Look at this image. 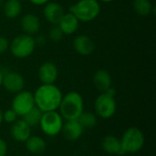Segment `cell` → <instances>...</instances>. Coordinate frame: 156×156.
Returning <instances> with one entry per match:
<instances>
[{
	"label": "cell",
	"instance_id": "1",
	"mask_svg": "<svg viewBox=\"0 0 156 156\" xmlns=\"http://www.w3.org/2000/svg\"><path fill=\"white\" fill-rule=\"evenodd\" d=\"M35 105L42 112L57 111L62 100V92L55 84H42L33 93Z\"/></svg>",
	"mask_w": 156,
	"mask_h": 156
},
{
	"label": "cell",
	"instance_id": "2",
	"mask_svg": "<svg viewBox=\"0 0 156 156\" xmlns=\"http://www.w3.org/2000/svg\"><path fill=\"white\" fill-rule=\"evenodd\" d=\"M59 114L66 121L78 120L84 112V101L82 96L77 91H70L62 97L58 107Z\"/></svg>",
	"mask_w": 156,
	"mask_h": 156
},
{
	"label": "cell",
	"instance_id": "3",
	"mask_svg": "<svg viewBox=\"0 0 156 156\" xmlns=\"http://www.w3.org/2000/svg\"><path fill=\"white\" fill-rule=\"evenodd\" d=\"M69 12L80 22H90L96 19L101 13V5L98 0H79L70 5Z\"/></svg>",
	"mask_w": 156,
	"mask_h": 156
},
{
	"label": "cell",
	"instance_id": "4",
	"mask_svg": "<svg viewBox=\"0 0 156 156\" xmlns=\"http://www.w3.org/2000/svg\"><path fill=\"white\" fill-rule=\"evenodd\" d=\"M145 143L144 133L137 127L128 128L122 134L121 144L125 154H136L140 152Z\"/></svg>",
	"mask_w": 156,
	"mask_h": 156
},
{
	"label": "cell",
	"instance_id": "5",
	"mask_svg": "<svg viewBox=\"0 0 156 156\" xmlns=\"http://www.w3.org/2000/svg\"><path fill=\"white\" fill-rule=\"evenodd\" d=\"M36 48V41L33 36L21 34L13 38L9 44L12 55L16 58H26L31 56Z\"/></svg>",
	"mask_w": 156,
	"mask_h": 156
},
{
	"label": "cell",
	"instance_id": "6",
	"mask_svg": "<svg viewBox=\"0 0 156 156\" xmlns=\"http://www.w3.org/2000/svg\"><path fill=\"white\" fill-rule=\"evenodd\" d=\"M39 125L42 132L46 135L54 137L61 133L63 127V118L59 112H57V111L43 112Z\"/></svg>",
	"mask_w": 156,
	"mask_h": 156
},
{
	"label": "cell",
	"instance_id": "7",
	"mask_svg": "<svg viewBox=\"0 0 156 156\" xmlns=\"http://www.w3.org/2000/svg\"><path fill=\"white\" fill-rule=\"evenodd\" d=\"M117 109L116 101L113 96L101 92L94 101V110L95 114L101 119H110L112 118Z\"/></svg>",
	"mask_w": 156,
	"mask_h": 156
},
{
	"label": "cell",
	"instance_id": "8",
	"mask_svg": "<svg viewBox=\"0 0 156 156\" xmlns=\"http://www.w3.org/2000/svg\"><path fill=\"white\" fill-rule=\"evenodd\" d=\"M34 95L28 90H21L16 94L12 101V110L17 116L23 117L35 107Z\"/></svg>",
	"mask_w": 156,
	"mask_h": 156
},
{
	"label": "cell",
	"instance_id": "9",
	"mask_svg": "<svg viewBox=\"0 0 156 156\" xmlns=\"http://www.w3.org/2000/svg\"><path fill=\"white\" fill-rule=\"evenodd\" d=\"M2 85L5 90L10 93L16 94L23 90L25 86V80L21 74L16 71H7L3 74Z\"/></svg>",
	"mask_w": 156,
	"mask_h": 156
},
{
	"label": "cell",
	"instance_id": "10",
	"mask_svg": "<svg viewBox=\"0 0 156 156\" xmlns=\"http://www.w3.org/2000/svg\"><path fill=\"white\" fill-rule=\"evenodd\" d=\"M37 75L42 84H54L58 80V70L54 63L47 61L40 65Z\"/></svg>",
	"mask_w": 156,
	"mask_h": 156
},
{
	"label": "cell",
	"instance_id": "11",
	"mask_svg": "<svg viewBox=\"0 0 156 156\" xmlns=\"http://www.w3.org/2000/svg\"><path fill=\"white\" fill-rule=\"evenodd\" d=\"M12 138L17 143H25L31 135V127L22 119L16 120L10 128Z\"/></svg>",
	"mask_w": 156,
	"mask_h": 156
},
{
	"label": "cell",
	"instance_id": "12",
	"mask_svg": "<svg viewBox=\"0 0 156 156\" xmlns=\"http://www.w3.org/2000/svg\"><path fill=\"white\" fill-rule=\"evenodd\" d=\"M64 14L65 12L62 5L57 2L49 1L48 3L44 5V8H43L44 17L48 23L52 25H58Z\"/></svg>",
	"mask_w": 156,
	"mask_h": 156
},
{
	"label": "cell",
	"instance_id": "13",
	"mask_svg": "<svg viewBox=\"0 0 156 156\" xmlns=\"http://www.w3.org/2000/svg\"><path fill=\"white\" fill-rule=\"evenodd\" d=\"M74 50L82 56L90 55L95 48L94 41L87 35H79L73 40Z\"/></svg>",
	"mask_w": 156,
	"mask_h": 156
},
{
	"label": "cell",
	"instance_id": "14",
	"mask_svg": "<svg viewBox=\"0 0 156 156\" xmlns=\"http://www.w3.org/2000/svg\"><path fill=\"white\" fill-rule=\"evenodd\" d=\"M84 128L78 122V120H75V121H67L66 123H63L61 133L66 140L69 142H74L81 137Z\"/></svg>",
	"mask_w": 156,
	"mask_h": 156
},
{
	"label": "cell",
	"instance_id": "15",
	"mask_svg": "<svg viewBox=\"0 0 156 156\" xmlns=\"http://www.w3.org/2000/svg\"><path fill=\"white\" fill-rule=\"evenodd\" d=\"M20 26L24 34L34 36L38 33L40 28V20L38 16L32 13L24 15L20 20Z\"/></svg>",
	"mask_w": 156,
	"mask_h": 156
},
{
	"label": "cell",
	"instance_id": "16",
	"mask_svg": "<svg viewBox=\"0 0 156 156\" xmlns=\"http://www.w3.org/2000/svg\"><path fill=\"white\" fill-rule=\"evenodd\" d=\"M58 26L61 29L64 35H72L78 30L80 26V21L73 14L69 12L63 15Z\"/></svg>",
	"mask_w": 156,
	"mask_h": 156
},
{
	"label": "cell",
	"instance_id": "17",
	"mask_svg": "<svg viewBox=\"0 0 156 156\" xmlns=\"http://www.w3.org/2000/svg\"><path fill=\"white\" fill-rule=\"evenodd\" d=\"M101 147L103 151L110 154L115 155H123L125 153L123 152L121 144V140L114 135H107L102 139Z\"/></svg>",
	"mask_w": 156,
	"mask_h": 156
},
{
	"label": "cell",
	"instance_id": "18",
	"mask_svg": "<svg viewBox=\"0 0 156 156\" xmlns=\"http://www.w3.org/2000/svg\"><path fill=\"white\" fill-rule=\"evenodd\" d=\"M93 84L99 91L105 92L108 89L112 87L111 74L105 69L97 70L93 76Z\"/></svg>",
	"mask_w": 156,
	"mask_h": 156
},
{
	"label": "cell",
	"instance_id": "19",
	"mask_svg": "<svg viewBox=\"0 0 156 156\" xmlns=\"http://www.w3.org/2000/svg\"><path fill=\"white\" fill-rule=\"evenodd\" d=\"M27 150L34 154H39L45 152L47 148V144L45 140L39 136L30 135L29 138L25 142Z\"/></svg>",
	"mask_w": 156,
	"mask_h": 156
},
{
	"label": "cell",
	"instance_id": "20",
	"mask_svg": "<svg viewBox=\"0 0 156 156\" xmlns=\"http://www.w3.org/2000/svg\"><path fill=\"white\" fill-rule=\"evenodd\" d=\"M3 11L7 18H16L22 12V4L20 0H6L3 4Z\"/></svg>",
	"mask_w": 156,
	"mask_h": 156
},
{
	"label": "cell",
	"instance_id": "21",
	"mask_svg": "<svg viewBox=\"0 0 156 156\" xmlns=\"http://www.w3.org/2000/svg\"><path fill=\"white\" fill-rule=\"evenodd\" d=\"M133 6L135 13L140 16H149L153 9V5L150 0H133Z\"/></svg>",
	"mask_w": 156,
	"mask_h": 156
},
{
	"label": "cell",
	"instance_id": "22",
	"mask_svg": "<svg viewBox=\"0 0 156 156\" xmlns=\"http://www.w3.org/2000/svg\"><path fill=\"white\" fill-rule=\"evenodd\" d=\"M78 122L81 124V126L85 129H91L96 126L98 122L97 115L93 112H83L78 119Z\"/></svg>",
	"mask_w": 156,
	"mask_h": 156
},
{
	"label": "cell",
	"instance_id": "23",
	"mask_svg": "<svg viewBox=\"0 0 156 156\" xmlns=\"http://www.w3.org/2000/svg\"><path fill=\"white\" fill-rule=\"evenodd\" d=\"M42 114H43V112L38 108H37L35 106L27 114H25L23 116V120L30 127H35V126H37V125L39 124L40 120H41V117H42Z\"/></svg>",
	"mask_w": 156,
	"mask_h": 156
},
{
	"label": "cell",
	"instance_id": "24",
	"mask_svg": "<svg viewBox=\"0 0 156 156\" xmlns=\"http://www.w3.org/2000/svg\"><path fill=\"white\" fill-rule=\"evenodd\" d=\"M63 36L64 34L58 25H53L48 32V37L53 42H59L63 38Z\"/></svg>",
	"mask_w": 156,
	"mask_h": 156
},
{
	"label": "cell",
	"instance_id": "25",
	"mask_svg": "<svg viewBox=\"0 0 156 156\" xmlns=\"http://www.w3.org/2000/svg\"><path fill=\"white\" fill-rule=\"evenodd\" d=\"M17 114L12 109H8L3 112V121L6 123H14L17 120Z\"/></svg>",
	"mask_w": 156,
	"mask_h": 156
},
{
	"label": "cell",
	"instance_id": "26",
	"mask_svg": "<svg viewBox=\"0 0 156 156\" xmlns=\"http://www.w3.org/2000/svg\"><path fill=\"white\" fill-rule=\"evenodd\" d=\"M9 41L6 37L0 36V54H3L6 52L9 48Z\"/></svg>",
	"mask_w": 156,
	"mask_h": 156
},
{
	"label": "cell",
	"instance_id": "27",
	"mask_svg": "<svg viewBox=\"0 0 156 156\" xmlns=\"http://www.w3.org/2000/svg\"><path fill=\"white\" fill-rule=\"evenodd\" d=\"M7 154V144L5 140L0 138V156H6Z\"/></svg>",
	"mask_w": 156,
	"mask_h": 156
},
{
	"label": "cell",
	"instance_id": "28",
	"mask_svg": "<svg viewBox=\"0 0 156 156\" xmlns=\"http://www.w3.org/2000/svg\"><path fill=\"white\" fill-rule=\"evenodd\" d=\"M50 0H29V2L35 5H44L48 3Z\"/></svg>",
	"mask_w": 156,
	"mask_h": 156
},
{
	"label": "cell",
	"instance_id": "29",
	"mask_svg": "<svg viewBox=\"0 0 156 156\" xmlns=\"http://www.w3.org/2000/svg\"><path fill=\"white\" fill-rule=\"evenodd\" d=\"M3 71L0 70V87L2 86V81H3Z\"/></svg>",
	"mask_w": 156,
	"mask_h": 156
},
{
	"label": "cell",
	"instance_id": "30",
	"mask_svg": "<svg viewBox=\"0 0 156 156\" xmlns=\"http://www.w3.org/2000/svg\"><path fill=\"white\" fill-rule=\"evenodd\" d=\"M2 122H3V112L0 109V125L2 124Z\"/></svg>",
	"mask_w": 156,
	"mask_h": 156
},
{
	"label": "cell",
	"instance_id": "31",
	"mask_svg": "<svg viewBox=\"0 0 156 156\" xmlns=\"http://www.w3.org/2000/svg\"><path fill=\"white\" fill-rule=\"evenodd\" d=\"M99 2H102V3H111L114 0H98Z\"/></svg>",
	"mask_w": 156,
	"mask_h": 156
}]
</instances>
